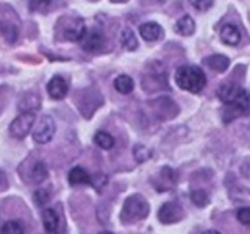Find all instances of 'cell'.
<instances>
[{"mask_svg":"<svg viewBox=\"0 0 250 234\" xmlns=\"http://www.w3.org/2000/svg\"><path fill=\"white\" fill-rule=\"evenodd\" d=\"M148 156H150V152L147 150V148H144V147H141V145H138L136 147V150H135V158L139 161V162H143V161H146Z\"/></svg>","mask_w":250,"mask_h":234,"instance_id":"cell-28","label":"cell"},{"mask_svg":"<svg viewBox=\"0 0 250 234\" xmlns=\"http://www.w3.org/2000/svg\"><path fill=\"white\" fill-rule=\"evenodd\" d=\"M52 0H33V5L36 8H45V6H49L50 5Z\"/></svg>","mask_w":250,"mask_h":234,"instance_id":"cell-29","label":"cell"},{"mask_svg":"<svg viewBox=\"0 0 250 234\" xmlns=\"http://www.w3.org/2000/svg\"><path fill=\"white\" fill-rule=\"evenodd\" d=\"M100 234H113V233H108V231H104V233H100Z\"/></svg>","mask_w":250,"mask_h":234,"instance_id":"cell-32","label":"cell"},{"mask_svg":"<svg viewBox=\"0 0 250 234\" xmlns=\"http://www.w3.org/2000/svg\"><path fill=\"white\" fill-rule=\"evenodd\" d=\"M47 174H49V170H47V166L42 161H38L31 169V178H33L35 183H42L47 178Z\"/></svg>","mask_w":250,"mask_h":234,"instance_id":"cell-22","label":"cell"},{"mask_svg":"<svg viewBox=\"0 0 250 234\" xmlns=\"http://www.w3.org/2000/svg\"><path fill=\"white\" fill-rule=\"evenodd\" d=\"M203 62H205L209 69L216 70V72H224V70L229 69L230 59L224 57V55H213V57H208L203 59Z\"/></svg>","mask_w":250,"mask_h":234,"instance_id":"cell-14","label":"cell"},{"mask_svg":"<svg viewBox=\"0 0 250 234\" xmlns=\"http://www.w3.org/2000/svg\"><path fill=\"white\" fill-rule=\"evenodd\" d=\"M203 234H221L219 231H216V230H208V231H205Z\"/></svg>","mask_w":250,"mask_h":234,"instance_id":"cell-30","label":"cell"},{"mask_svg":"<svg viewBox=\"0 0 250 234\" xmlns=\"http://www.w3.org/2000/svg\"><path fill=\"white\" fill-rule=\"evenodd\" d=\"M42 223H44V230L47 234H53L58 233L61 230H64V225L61 223V217L55 209H45L42 213Z\"/></svg>","mask_w":250,"mask_h":234,"instance_id":"cell-7","label":"cell"},{"mask_svg":"<svg viewBox=\"0 0 250 234\" xmlns=\"http://www.w3.org/2000/svg\"><path fill=\"white\" fill-rule=\"evenodd\" d=\"M55 130H57V127H55V120L52 119V117L50 116H42L41 120H39V123L33 130L35 142H38V144L50 142L53 135H55Z\"/></svg>","mask_w":250,"mask_h":234,"instance_id":"cell-4","label":"cell"},{"mask_svg":"<svg viewBox=\"0 0 250 234\" xmlns=\"http://www.w3.org/2000/svg\"><path fill=\"white\" fill-rule=\"evenodd\" d=\"M148 203L143 197V195H131L124 203L122 213H121V220L125 223H131V222H138L143 220L148 215Z\"/></svg>","mask_w":250,"mask_h":234,"instance_id":"cell-2","label":"cell"},{"mask_svg":"<svg viewBox=\"0 0 250 234\" xmlns=\"http://www.w3.org/2000/svg\"><path fill=\"white\" fill-rule=\"evenodd\" d=\"M175 83L183 91L199 94L207 86V77L197 66H182L175 72Z\"/></svg>","mask_w":250,"mask_h":234,"instance_id":"cell-1","label":"cell"},{"mask_svg":"<svg viewBox=\"0 0 250 234\" xmlns=\"http://www.w3.org/2000/svg\"><path fill=\"white\" fill-rule=\"evenodd\" d=\"M69 183L72 186L78 184H91V176L88 175V172L82 167H74L69 172Z\"/></svg>","mask_w":250,"mask_h":234,"instance_id":"cell-16","label":"cell"},{"mask_svg":"<svg viewBox=\"0 0 250 234\" xmlns=\"http://www.w3.org/2000/svg\"><path fill=\"white\" fill-rule=\"evenodd\" d=\"M139 33L147 42H155L163 38L164 31H163L161 25H158L156 22H146L139 27Z\"/></svg>","mask_w":250,"mask_h":234,"instance_id":"cell-10","label":"cell"},{"mask_svg":"<svg viewBox=\"0 0 250 234\" xmlns=\"http://www.w3.org/2000/svg\"><path fill=\"white\" fill-rule=\"evenodd\" d=\"M183 218V209L177 203H164L158 211V220L161 223H175Z\"/></svg>","mask_w":250,"mask_h":234,"instance_id":"cell-5","label":"cell"},{"mask_svg":"<svg viewBox=\"0 0 250 234\" xmlns=\"http://www.w3.org/2000/svg\"><path fill=\"white\" fill-rule=\"evenodd\" d=\"M19 108L23 113H27V111L35 113L39 108V97L36 94H25V96H22V98L19 101Z\"/></svg>","mask_w":250,"mask_h":234,"instance_id":"cell-17","label":"cell"},{"mask_svg":"<svg viewBox=\"0 0 250 234\" xmlns=\"http://www.w3.org/2000/svg\"><path fill=\"white\" fill-rule=\"evenodd\" d=\"M0 184H2V174H0Z\"/></svg>","mask_w":250,"mask_h":234,"instance_id":"cell-33","label":"cell"},{"mask_svg":"<svg viewBox=\"0 0 250 234\" xmlns=\"http://www.w3.org/2000/svg\"><path fill=\"white\" fill-rule=\"evenodd\" d=\"M113 3H125V2H128V0H111Z\"/></svg>","mask_w":250,"mask_h":234,"instance_id":"cell-31","label":"cell"},{"mask_svg":"<svg viewBox=\"0 0 250 234\" xmlns=\"http://www.w3.org/2000/svg\"><path fill=\"white\" fill-rule=\"evenodd\" d=\"M250 111V92L249 91H242L239 96L236 97V100L230 103V111L234 116L239 114H246Z\"/></svg>","mask_w":250,"mask_h":234,"instance_id":"cell-12","label":"cell"},{"mask_svg":"<svg viewBox=\"0 0 250 234\" xmlns=\"http://www.w3.org/2000/svg\"><path fill=\"white\" fill-rule=\"evenodd\" d=\"M175 31L182 36H191L195 31V22L191 16H183L182 19H178L175 23Z\"/></svg>","mask_w":250,"mask_h":234,"instance_id":"cell-15","label":"cell"},{"mask_svg":"<svg viewBox=\"0 0 250 234\" xmlns=\"http://www.w3.org/2000/svg\"><path fill=\"white\" fill-rule=\"evenodd\" d=\"M35 125V113L27 111L18 116L10 125V133L16 139H23L31 131Z\"/></svg>","mask_w":250,"mask_h":234,"instance_id":"cell-3","label":"cell"},{"mask_svg":"<svg viewBox=\"0 0 250 234\" xmlns=\"http://www.w3.org/2000/svg\"><path fill=\"white\" fill-rule=\"evenodd\" d=\"M189 3L197 11H208L213 6V0H189Z\"/></svg>","mask_w":250,"mask_h":234,"instance_id":"cell-25","label":"cell"},{"mask_svg":"<svg viewBox=\"0 0 250 234\" xmlns=\"http://www.w3.org/2000/svg\"><path fill=\"white\" fill-rule=\"evenodd\" d=\"M2 234H23V226L18 220H10L2 226Z\"/></svg>","mask_w":250,"mask_h":234,"instance_id":"cell-24","label":"cell"},{"mask_svg":"<svg viewBox=\"0 0 250 234\" xmlns=\"http://www.w3.org/2000/svg\"><path fill=\"white\" fill-rule=\"evenodd\" d=\"M221 39L222 42L229 45H236L241 41V31L238 30V27L231 25V23H227L221 30Z\"/></svg>","mask_w":250,"mask_h":234,"instance_id":"cell-13","label":"cell"},{"mask_svg":"<svg viewBox=\"0 0 250 234\" xmlns=\"http://www.w3.org/2000/svg\"><path fill=\"white\" fill-rule=\"evenodd\" d=\"M86 35V25L83 19H72L67 25L64 27V31H62V36H64L66 41L70 42H78L82 41L83 36Z\"/></svg>","mask_w":250,"mask_h":234,"instance_id":"cell-6","label":"cell"},{"mask_svg":"<svg viewBox=\"0 0 250 234\" xmlns=\"http://www.w3.org/2000/svg\"><path fill=\"white\" fill-rule=\"evenodd\" d=\"M0 31H2L3 38L6 39L10 44H14L18 41V36H19V31H18V27L13 25L10 22H0Z\"/></svg>","mask_w":250,"mask_h":234,"instance_id":"cell-19","label":"cell"},{"mask_svg":"<svg viewBox=\"0 0 250 234\" xmlns=\"http://www.w3.org/2000/svg\"><path fill=\"white\" fill-rule=\"evenodd\" d=\"M35 200H36V203L39 206H44L45 203L50 200V194L47 192L45 189H39V191L35 192Z\"/></svg>","mask_w":250,"mask_h":234,"instance_id":"cell-26","label":"cell"},{"mask_svg":"<svg viewBox=\"0 0 250 234\" xmlns=\"http://www.w3.org/2000/svg\"><path fill=\"white\" fill-rule=\"evenodd\" d=\"M121 44L127 50H136L138 49V39H136L131 28H124V31L121 33Z\"/></svg>","mask_w":250,"mask_h":234,"instance_id":"cell-20","label":"cell"},{"mask_svg":"<svg viewBox=\"0 0 250 234\" xmlns=\"http://www.w3.org/2000/svg\"><path fill=\"white\" fill-rule=\"evenodd\" d=\"M191 200L195 206H199V208H203V206H207L208 203H209V197H208V194L203 191V189H199V191H194L191 194Z\"/></svg>","mask_w":250,"mask_h":234,"instance_id":"cell-23","label":"cell"},{"mask_svg":"<svg viewBox=\"0 0 250 234\" xmlns=\"http://www.w3.org/2000/svg\"><path fill=\"white\" fill-rule=\"evenodd\" d=\"M242 91H244V89H242L239 84L227 83V84H222L221 88H219L217 96H219V98L224 101V103L230 105V103H233L234 100H236V97L239 96Z\"/></svg>","mask_w":250,"mask_h":234,"instance_id":"cell-11","label":"cell"},{"mask_svg":"<svg viewBox=\"0 0 250 234\" xmlns=\"http://www.w3.org/2000/svg\"><path fill=\"white\" fill-rule=\"evenodd\" d=\"M114 88L121 94H130L133 91V88H135V83H133L131 77L119 75V77H116V80H114Z\"/></svg>","mask_w":250,"mask_h":234,"instance_id":"cell-18","label":"cell"},{"mask_svg":"<svg viewBox=\"0 0 250 234\" xmlns=\"http://www.w3.org/2000/svg\"><path fill=\"white\" fill-rule=\"evenodd\" d=\"M94 142H96L100 148H104V150H109V148L114 147V137L106 131H99V133H96Z\"/></svg>","mask_w":250,"mask_h":234,"instance_id":"cell-21","label":"cell"},{"mask_svg":"<svg viewBox=\"0 0 250 234\" xmlns=\"http://www.w3.org/2000/svg\"><path fill=\"white\" fill-rule=\"evenodd\" d=\"M47 92H49V96L55 100H61L67 96L69 92V84L67 81L64 80L62 77H53L52 80L47 84Z\"/></svg>","mask_w":250,"mask_h":234,"instance_id":"cell-8","label":"cell"},{"mask_svg":"<svg viewBox=\"0 0 250 234\" xmlns=\"http://www.w3.org/2000/svg\"><path fill=\"white\" fill-rule=\"evenodd\" d=\"M236 217L242 225H250V208H241Z\"/></svg>","mask_w":250,"mask_h":234,"instance_id":"cell-27","label":"cell"},{"mask_svg":"<svg viewBox=\"0 0 250 234\" xmlns=\"http://www.w3.org/2000/svg\"><path fill=\"white\" fill-rule=\"evenodd\" d=\"M82 47L86 52H97L104 47V35L97 30L88 31L82 39Z\"/></svg>","mask_w":250,"mask_h":234,"instance_id":"cell-9","label":"cell"}]
</instances>
